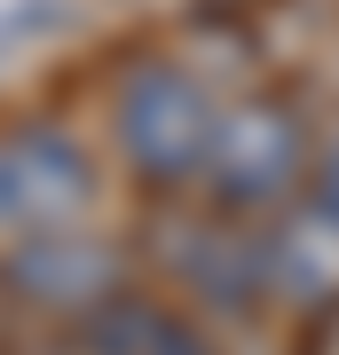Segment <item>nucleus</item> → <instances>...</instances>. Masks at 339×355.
<instances>
[{
	"mask_svg": "<svg viewBox=\"0 0 339 355\" xmlns=\"http://www.w3.org/2000/svg\"><path fill=\"white\" fill-rule=\"evenodd\" d=\"M308 158H315V142L300 127V111L268 103V95H245V103H221L198 190L229 221H268L308 190Z\"/></svg>",
	"mask_w": 339,
	"mask_h": 355,
	"instance_id": "1",
	"label": "nucleus"
},
{
	"mask_svg": "<svg viewBox=\"0 0 339 355\" xmlns=\"http://www.w3.org/2000/svg\"><path fill=\"white\" fill-rule=\"evenodd\" d=\"M221 103L198 71L182 64H134L111 95V142L119 166L150 190H198L205 174V142H214Z\"/></svg>",
	"mask_w": 339,
	"mask_h": 355,
	"instance_id": "2",
	"label": "nucleus"
},
{
	"mask_svg": "<svg viewBox=\"0 0 339 355\" xmlns=\"http://www.w3.org/2000/svg\"><path fill=\"white\" fill-rule=\"evenodd\" d=\"M150 261L189 300V316H252V308H268L261 229H245L229 214H174V221H158Z\"/></svg>",
	"mask_w": 339,
	"mask_h": 355,
	"instance_id": "3",
	"label": "nucleus"
},
{
	"mask_svg": "<svg viewBox=\"0 0 339 355\" xmlns=\"http://www.w3.org/2000/svg\"><path fill=\"white\" fill-rule=\"evenodd\" d=\"M0 292L32 316H55V324H79L95 316L111 292H126V253L95 229L63 221V229H32V237L0 245Z\"/></svg>",
	"mask_w": 339,
	"mask_h": 355,
	"instance_id": "4",
	"label": "nucleus"
},
{
	"mask_svg": "<svg viewBox=\"0 0 339 355\" xmlns=\"http://www.w3.org/2000/svg\"><path fill=\"white\" fill-rule=\"evenodd\" d=\"M95 205V150L71 127H16L0 135V245L63 229Z\"/></svg>",
	"mask_w": 339,
	"mask_h": 355,
	"instance_id": "5",
	"label": "nucleus"
},
{
	"mask_svg": "<svg viewBox=\"0 0 339 355\" xmlns=\"http://www.w3.org/2000/svg\"><path fill=\"white\" fill-rule=\"evenodd\" d=\"M261 268H268V300L331 308L339 300V221L324 214V205L292 198L284 214L261 221Z\"/></svg>",
	"mask_w": 339,
	"mask_h": 355,
	"instance_id": "6",
	"label": "nucleus"
},
{
	"mask_svg": "<svg viewBox=\"0 0 339 355\" xmlns=\"http://www.w3.org/2000/svg\"><path fill=\"white\" fill-rule=\"evenodd\" d=\"M79 355H221V340L205 331V316H189L182 300H158V292H111L95 316L71 324Z\"/></svg>",
	"mask_w": 339,
	"mask_h": 355,
	"instance_id": "7",
	"label": "nucleus"
},
{
	"mask_svg": "<svg viewBox=\"0 0 339 355\" xmlns=\"http://www.w3.org/2000/svg\"><path fill=\"white\" fill-rule=\"evenodd\" d=\"M308 205H324V214L339 221V135L308 158Z\"/></svg>",
	"mask_w": 339,
	"mask_h": 355,
	"instance_id": "8",
	"label": "nucleus"
}]
</instances>
